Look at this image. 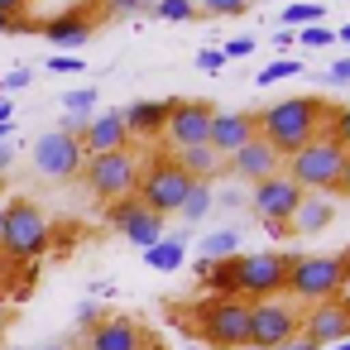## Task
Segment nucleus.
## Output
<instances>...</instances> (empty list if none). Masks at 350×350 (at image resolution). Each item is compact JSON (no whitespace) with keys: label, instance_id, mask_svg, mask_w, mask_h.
I'll return each instance as SVG.
<instances>
[{"label":"nucleus","instance_id":"f257e3e1","mask_svg":"<svg viewBox=\"0 0 350 350\" xmlns=\"http://www.w3.org/2000/svg\"><path fill=\"white\" fill-rule=\"evenodd\" d=\"M321 116H326V106H321L317 96H288V101H278V106H269V111H254L259 139L273 144L278 159H288V154H297L307 139H317Z\"/></svg>","mask_w":350,"mask_h":350},{"label":"nucleus","instance_id":"f03ea898","mask_svg":"<svg viewBox=\"0 0 350 350\" xmlns=\"http://www.w3.org/2000/svg\"><path fill=\"white\" fill-rule=\"evenodd\" d=\"M192 178L173 163V159H163V154H154L149 163H139V202L154 211V216H178L183 211V202L192 197Z\"/></svg>","mask_w":350,"mask_h":350},{"label":"nucleus","instance_id":"7ed1b4c3","mask_svg":"<svg viewBox=\"0 0 350 350\" xmlns=\"http://www.w3.org/2000/svg\"><path fill=\"white\" fill-rule=\"evenodd\" d=\"M197 331L211 350H240L250 345V302L245 297H206L197 302Z\"/></svg>","mask_w":350,"mask_h":350},{"label":"nucleus","instance_id":"20e7f679","mask_svg":"<svg viewBox=\"0 0 350 350\" xmlns=\"http://www.w3.org/2000/svg\"><path fill=\"white\" fill-rule=\"evenodd\" d=\"M340 163H345V149H340L331 135H317V139H307L297 154H288V178H293L302 192H336Z\"/></svg>","mask_w":350,"mask_h":350},{"label":"nucleus","instance_id":"39448f33","mask_svg":"<svg viewBox=\"0 0 350 350\" xmlns=\"http://www.w3.org/2000/svg\"><path fill=\"white\" fill-rule=\"evenodd\" d=\"M0 250L10 259H39L49 250V216L39 202L20 197L5 206V226H0Z\"/></svg>","mask_w":350,"mask_h":350},{"label":"nucleus","instance_id":"423d86ee","mask_svg":"<svg viewBox=\"0 0 350 350\" xmlns=\"http://www.w3.org/2000/svg\"><path fill=\"white\" fill-rule=\"evenodd\" d=\"M345 288V264L336 254H293L288 264V293L302 302H331Z\"/></svg>","mask_w":350,"mask_h":350},{"label":"nucleus","instance_id":"0eeeda50","mask_svg":"<svg viewBox=\"0 0 350 350\" xmlns=\"http://www.w3.org/2000/svg\"><path fill=\"white\" fill-rule=\"evenodd\" d=\"M288 264L293 254H278V250H259V254H240V269H235V297L245 302H269L288 288Z\"/></svg>","mask_w":350,"mask_h":350},{"label":"nucleus","instance_id":"6e6552de","mask_svg":"<svg viewBox=\"0 0 350 350\" xmlns=\"http://www.w3.org/2000/svg\"><path fill=\"white\" fill-rule=\"evenodd\" d=\"M87 187L96 202H120V197H135L139 192V159L130 149H116V154H96L87 159Z\"/></svg>","mask_w":350,"mask_h":350},{"label":"nucleus","instance_id":"1a4fd4ad","mask_svg":"<svg viewBox=\"0 0 350 350\" xmlns=\"http://www.w3.org/2000/svg\"><path fill=\"white\" fill-rule=\"evenodd\" d=\"M82 163H87L82 139H72V135H63V130H49V135L34 139V168H39L44 178H77Z\"/></svg>","mask_w":350,"mask_h":350},{"label":"nucleus","instance_id":"9d476101","mask_svg":"<svg viewBox=\"0 0 350 350\" xmlns=\"http://www.w3.org/2000/svg\"><path fill=\"white\" fill-rule=\"evenodd\" d=\"M106 221H111L130 245H139V250H149V245L163 240V216H154L139 197H120V202H111V206H106Z\"/></svg>","mask_w":350,"mask_h":350},{"label":"nucleus","instance_id":"9b49d317","mask_svg":"<svg viewBox=\"0 0 350 350\" xmlns=\"http://www.w3.org/2000/svg\"><path fill=\"white\" fill-rule=\"evenodd\" d=\"M297 336L312 340L317 350H326V345H336V340H350V302H345V297H331V302L307 307Z\"/></svg>","mask_w":350,"mask_h":350},{"label":"nucleus","instance_id":"f8f14e48","mask_svg":"<svg viewBox=\"0 0 350 350\" xmlns=\"http://www.w3.org/2000/svg\"><path fill=\"white\" fill-rule=\"evenodd\" d=\"M302 317L297 307H283V302H250V345H288L297 336Z\"/></svg>","mask_w":350,"mask_h":350},{"label":"nucleus","instance_id":"ddd939ff","mask_svg":"<svg viewBox=\"0 0 350 350\" xmlns=\"http://www.w3.org/2000/svg\"><path fill=\"white\" fill-rule=\"evenodd\" d=\"M211 116H216L211 101H173V116H168V125H163L168 144H173V149L206 144V135H211Z\"/></svg>","mask_w":350,"mask_h":350},{"label":"nucleus","instance_id":"4468645a","mask_svg":"<svg viewBox=\"0 0 350 350\" xmlns=\"http://www.w3.org/2000/svg\"><path fill=\"white\" fill-rule=\"evenodd\" d=\"M254 211H259V221L269 226V221H278V226H288L293 221V211H297V202H302V187L288 178V173H273V178H264V183H254Z\"/></svg>","mask_w":350,"mask_h":350},{"label":"nucleus","instance_id":"2eb2a0df","mask_svg":"<svg viewBox=\"0 0 350 350\" xmlns=\"http://www.w3.org/2000/svg\"><path fill=\"white\" fill-rule=\"evenodd\" d=\"M96 20H101V10H92V5H82V0H77V5H68L63 15L44 20V39H49V49H77V44L92 39Z\"/></svg>","mask_w":350,"mask_h":350},{"label":"nucleus","instance_id":"dca6fc26","mask_svg":"<svg viewBox=\"0 0 350 350\" xmlns=\"http://www.w3.org/2000/svg\"><path fill=\"white\" fill-rule=\"evenodd\" d=\"M250 139H259V120H254L250 111H216V116H211V135H206V144H211L221 159L240 154Z\"/></svg>","mask_w":350,"mask_h":350},{"label":"nucleus","instance_id":"f3484780","mask_svg":"<svg viewBox=\"0 0 350 350\" xmlns=\"http://www.w3.org/2000/svg\"><path fill=\"white\" fill-rule=\"evenodd\" d=\"M87 350H144V331L130 317H101L87 336Z\"/></svg>","mask_w":350,"mask_h":350},{"label":"nucleus","instance_id":"a211bd4d","mask_svg":"<svg viewBox=\"0 0 350 350\" xmlns=\"http://www.w3.org/2000/svg\"><path fill=\"white\" fill-rule=\"evenodd\" d=\"M82 149L96 159V154H116V149H130V130H125V111H106V116H92L87 125V139Z\"/></svg>","mask_w":350,"mask_h":350},{"label":"nucleus","instance_id":"6ab92c4d","mask_svg":"<svg viewBox=\"0 0 350 350\" xmlns=\"http://www.w3.org/2000/svg\"><path fill=\"white\" fill-rule=\"evenodd\" d=\"M226 173H235V178H245V183H264V178H273V173H278V154H273V144L250 139L240 154H230V159H226Z\"/></svg>","mask_w":350,"mask_h":350},{"label":"nucleus","instance_id":"aec40b11","mask_svg":"<svg viewBox=\"0 0 350 350\" xmlns=\"http://www.w3.org/2000/svg\"><path fill=\"white\" fill-rule=\"evenodd\" d=\"M331 216H336L331 192H302V202H297V211L288 221V235H317V230L331 226Z\"/></svg>","mask_w":350,"mask_h":350},{"label":"nucleus","instance_id":"412c9836","mask_svg":"<svg viewBox=\"0 0 350 350\" xmlns=\"http://www.w3.org/2000/svg\"><path fill=\"white\" fill-rule=\"evenodd\" d=\"M173 163L192 178V183H206V178H216V173H226V159L211 149V144H192V149H178L173 154Z\"/></svg>","mask_w":350,"mask_h":350},{"label":"nucleus","instance_id":"4be33fe9","mask_svg":"<svg viewBox=\"0 0 350 350\" xmlns=\"http://www.w3.org/2000/svg\"><path fill=\"white\" fill-rule=\"evenodd\" d=\"M168 116H173V101H135L125 111V130L130 135H163Z\"/></svg>","mask_w":350,"mask_h":350},{"label":"nucleus","instance_id":"5701e85b","mask_svg":"<svg viewBox=\"0 0 350 350\" xmlns=\"http://www.w3.org/2000/svg\"><path fill=\"white\" fill-rule=\"evenodd\" d=\"M144 259H149V269H163V273L183 269V235H168V240L149 245V250H144Z\"/></svg>","mask_w":350,"mask_h":350},{"label":"nucleus","instance_id":"b1692460","mask_svg":"<svg viewBox=\"0 0 350 350\" xmlns=\"http://www.w3.org/2000/svg\"><path fill=\"white\" fill-rule=\"evenodd\" d=\"M235 250H240V230H221V235L202 240V259H206V264H211V259H221V254L230 259Z\"/></svg>","mask_w":350,"mask_h":350},{"label":"nucleus","instance_id":"393cba45","mask_svg":"<svg viewBox=\"0 0 350 350\" xmlns=\"http://www.w3.org/2000/svg\"><path fill=\"white\" fill-rule=\"evenodd\" d=\"M154 15L159 20H192L197 15V0H154Z\"/></svg>","mask_w":350,"mask_h":350},{"label":"nucleus","instance_id":"a878e982","mask_svg":"<svg viewBox=\"0 0 350 350\" xmlns=\"http://www.w3.org/2000/svg\"><path fill=\"white\" fill-rule=\"evenodd\" d=\"M297 68H302L297 58H273V63H269V68H264V72H259L254 82H259V87H273V82H283V77H293Z\"/></svg>","mask_w":350,"mask_h":350},{"label":"nucleus","instance_id":"bb28decb","mask_svg":"<svg viewBox=\"0 0 350 350\" xmlns=\"http://www.w3.org/2000/svg\"><path fill=\"white\" fill-rule=\"evenodd\" d=\"M206 211H211V192H206V183H197V187H192V197L183 202V211H178V216H187V221H202Z\"/></svg>","mask_w":350,"mask_h":350},{"label":"nucleus","instance_id":"cd10ccee","mask_svg":"<svg viewBox=\"0 0 350 350\" xmlns=\"http://www.w3.org/2000/svg\"><path fill=\"white\" fill-rule=\"evenodd\" d=\"M326 116H331V130H326V135H331V139H336V144L350 154V106H340V111H326Z\"/></svg>","mask_w":350,"mask_h":350},{"label":"nucleus","instance_id":"c85d7f7f","mask_svg":"<svg viewBox=\"0 0 350 350\" xmlns=\"http://www.w3.org/2000/svg\"><path fill=\"white\" fill-rule=\"evenodd\" d=\"M197 10L226 20V15H245V10H250V0H197Z\"/></svg>","mask_w":350,"mask_h":350},{"label":"nucleus","instance_id":"c756f323","mask_svg":"<svg viewBox=\"0 0 350 350\" xmlns=\"http://www.w3.org/2000/svg\"><path fill=\"white\" fill-rule=\"evenodd\" d=\"M283 20H288V25H302V29H307V25H321V5H288Z\"/></svg>","mask_w":350,"mask_h":350},{"label":"nucleus","instance_id":"7c9ffc66","mask_svg":"<svg viewBox=\"0 0 350 350\" xmlns=\"http://www.w3.org/2000/svg\"><path fill=\"white\" fill-rule=\"evenodd\" d=\"M297 44H307V49H326V44H336V34H331L326 25H307V29L297 34Z\"/></svg>","mask_w":350,"mask_h":350},{"label":"nucleus","instance_id":"2f4dec72","mask_svg":"<svg viewBox=\"0 0 350 350\" xmlns=\"http://www.w3.org/2000/svg\"><path fill=\"white\" fill-rule=\"evenodd\" d=\"M63 106H68V111H77V116H87V111L96 106V92H92V87H77V92H68V96H63Z\"/></svg>","mask_w":350,"mask_h":350},{"label":"nucleus","instance_id":"473e14b6","mask_svg":"<svg viewBox=\"0 0 350 350\" xmlns=\"http://www.w3.org/2000/svg\"><path fill=\"white\" fill-rule=\"evenodd\" d=\"M87 125H92V116H77V111H72L58 130H63V135H72V139H87Z\"/></svg>","mask_w":350,"mask_h":350},{"label":"nucleus","instance_id":"72a5a7b5","mask_svg":"<svg viewBox=\"0 0 350 350\" xmlns=\"http://www.w3.org/2000/svg\"><path fill=\"white\" fill-rule=\"evenodd\" d=\"M139 5H144V0H101V10H106V15H135Z\"/></svg>","mask_w":350,"mask_h":350},{"label":"nucleus","instance_id":"f704fd0d","mask_svg":"<svg viewBox=\"0 0 350 350\" xmlns=\"http://www.w3.org/2000/svg\"><path fill=\"white\" fill-rule=\"evenodd\" d=\"M20 87H29V72L20 68V72H10L5 82H0V96H10V92H20Z\"/></svg>","mask_w":350,"mask_h":350},{"label":"nucleus","instance_id":"c9c22d12","mask_svg":"<svg viewBox=\"0 0 350 350\" xmlns=\"http://www.w3.org/2000/svg\"><path fill=\"white\" fill-rule=\"evenodd\" d=\"M250 49H254V39H230V44L221 49V58H245Z\"/></svg>","mask_w":350,"mask_h":350},{"label":"nucleus","instance_id":"e433bc0d","mask_svg":"<svg viewBox=\"0 0 350 350\" xmlns=\"http://www.w3.org/2000/svg\"><path fill=\"white\" fill-rule=\"evenodd\" d=\"M49 68H53V72H82V63H77V58H68V53L49 58Z\"/></svg>","mask_w":350,"mask_h":350},{"label":"nucleus","instance_id":"4c0bfd02","mask_svg":"<svg viewBox=\"0 0 350 350\" xmlns=\"http://www.w3.org/2000/svg\"><path fill=\"white\" fill-rule=\"evenodd\" d=\"M221 63H226V58H221L216 49H206V53H197V68H206V72H216Z\"/></svg>","mask_w":350,"mask_h":350},{"label":"nucleus","instance_id":"58836bf2","mask_svg":"<svg viewBox=\"0 0 350 350\" xmlns=\"http://www.w3.org/2000/svg\"><path fill=\"white\" fill-rule=\"evenodd\" d=\"M10 29H29L25 15H0V34H10Z\"/></svg>","mask_w":350,"mask_h":350},{"label":"nucleus","instance_id":"ea45409f","mask_svg":"<svg viewBox=\"0 0 350 350\" xmlns=\"http://www.w3.org/2000/svg\"><path fill=\"white\" fill-rule=\"evenodd\" d=\"M29 0H0V15H25Z\"/></svg>","mask_w":350,"mask_h":350},{"label":"nucleus","instance_id":"a19ab883","mask_svg":"<svg viewBox=\"0 0 350 350\" xmlns=\"http://www.w3.org/2000/svg\"><path fill=\"white\" fill-rule=\"evenodd\" d=\"M331 82H350V58H340V63L331 68Z\"/></svg>","mask_w":350,"mask_h":350},{"label":"nucleus","instance_id":"79ce46f5","mask_svg":"<svg viewBox=\"0 0 350 350\" xmlns=\"http://www.w3.org/2000/svg\"><path fill=\"white\" fill-rule=\"evenodd\" d=\"M336 192L350 197V154H345V163H340V183H336Z\"/></svg>","mask_w":350,"mask_h":350},{"label":"nucleus","instance_id":"37998d69","mask_svg":"<svg viewBox=\"0 0 350 350\" xmlns=\"http://www.w3.org/2000/svg\"><path fill=\"white\" fill-rule=\"evenodd\" d=\"M10 163H15V144H0V173H5Z\"/></svg>","mask_w":350,"mask_h":350},{"label":"nucleus","instance_id":"c03bdc74","mask_svg":"<svg viewBox=\"0 0 350 350\" xmlns=\"http://www.w3.org/2000/svg\"><path fill=\"white\" fill-rule=\"evenodd\" d=\"M10 116H15V106H10L5 96H0V125H10Z\"/></svg>","mask_w":350,"mask_h":350},{"label":"nucleus","instance_id":"a18cd8bd","mask_svg":"<svg viewBox=\"0 0 350 350\" xmlns=\"http://www.w3.org/2000/svg\"><path fill=\"white\" fill-rule=\"evenodd\" d=\"M10 135H15V120H10V125H0V144H10Z\"/></svg>","mask_w":350,"mask_h":350},{"label":"nucleus","instance_id":"49530a36","mask_svg":"<svg viewBox=\"0 0 350 350\" xmlns=\"http://www.w3.org/2000/svg\"><path fill=\"white\" fill-rule=\"evenodd\" d=\"M240 350H288V345H240Z\"/></svg>","mask_w":350,"mask_h":350},{"label":"nucleus","instance_id":"de8ad7c7","mask_svg":"<svg viewBox=\"0 0 350 350\" xmlns=\"http://www.w3.org/2000/svg\"><path fill=\"white\" fill-rule=\"evenodd\" d=\"M326 350H350V340H336V345H326Z\"/></svg>","mask_w":350,"mask_h":350},{"label":"nucleus","instance_id":"09e8293b","mask_svg":"<svg viewBox=\"0 0 350 350\" xmlns=\"http://www.w3.org/2000/svg\"><path fill=\"white\" fill-rule=\"evenodd\" d=\"M340 264H345V278H350V250H345V254H340Z\"/></svg>","mask_w":350,"mask_h":350},{"label":"nucleus","instance_id":"8fccbe9b","mask_svg":"<svg viewBox=\"0 0 350 350\" xmlns=\"http://www.w3.org/2000/svg\"><path fill=\"white\" fill-rule=\"evenodd\" d=\"M39 350H68V345H39Z\"/></svg>","mask_w":350,"mask_h":350},{"label":"nucleus","instance_id":"3c124183","mask_svg":"<svg viewBox=\"0 0 350 350\" xmlns=\"http://www.w3.org/2000/svg\"><path fill=\"white\" fill-rule=\"evenodd\" d=\"M0 226H5V206H0Z\"/></svg>","mask_w":350,"mask_h":350},{"label":"nucleus","instance_id":"603ef678","mask_svg":"<svg viewBox=\"0 0 350 350\" xmlns=\"http://www.w3.org/2000/svg\"><path fill=\"white\" fill-rule=\"evenodd\" d=\"M10 350H25V345H10Z\"/></svg>","mask_w":350,"mask_h":350}]
</instances>
